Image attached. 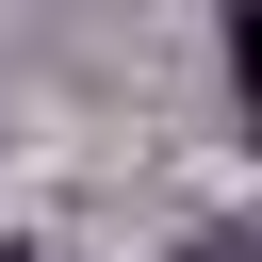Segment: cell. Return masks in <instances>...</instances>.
Masks as SVG:
<instances>
[{"label":"cell","instance_id":"obj_1","mask_svg":"<svg viewBox=\"0 0 262 262\" xmlns=\"http://www.w3.org/2000/svg\"><path fill=\"white\" fill-rule=\"evenodd\" d=\"M180 262H229V246H180Z\"/></svg>","mask_w":262,"mask_h":262}]
</instances>
